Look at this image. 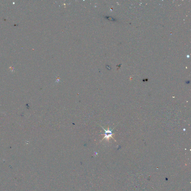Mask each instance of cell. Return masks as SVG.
<instances>
[{
    "label": "cell",
    "instance_id": "obj_1",
    "mask_svg": "<svg viewBox=\"0 0 191 191\" xmlns=\"http://www.w3.org/2000/svg\"><path fill=\"white\" fill-rule=\"evenodd\" d=\"M102 127L104 130V132H105V133L104 134H102V135H104V137L103 138V139H102L101 141V142L104 139H106V140L109 141V138L110 137L112 138L113 139H114L115 141H116V140L112 137V135L115 134L114 133H113L112 132L113 130H114V128L112 130H110L109 129V127H108V130H106Z\"/></svg>",
    "mask_w": 191,
    "mask_h": 191
}]
</instances>
